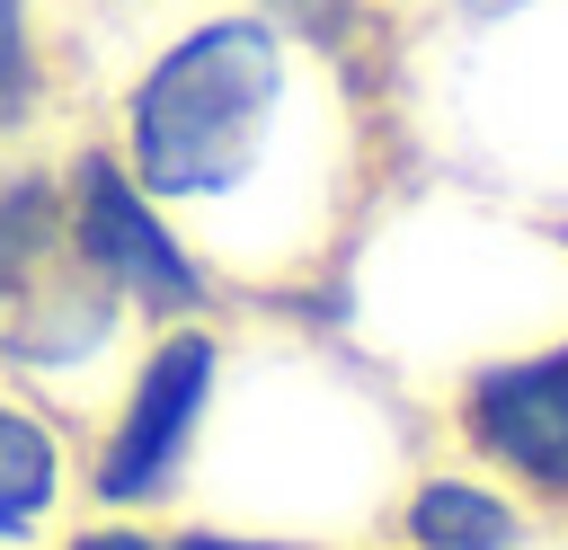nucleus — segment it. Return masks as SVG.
<instances>
[{"instance_id":"nucleus-1","label":"nucleus","mask_w":568,"mask_h":550,"mask_svg":"<svg viewBox=\"0 0 568 550\" xmlns=\"http://www.w3.org/2000/svg\"><path fill=\"white\" fill-rule=\"evenodd\" d=\"M373 62L355 0H151L98 142L213 275H302L364 195Z\"/></svg>"},{"instance_id":"nucleus-5","label":"nucleus","mask_w":568,"mask_h":550,"mask_svg":"<svg viewBox=\"0 0 568 550\" xmlns=\"http://www.w3.org/2000/svg\"><path fill=\"white\" fill-rule=\"evenodd\" d=\"M470 470L506 479L524 506H568V328L479 355L444 399Z\"/></svg>"},{"instance_id":"nucleus-10","label":"nucleus","mask_w":568,"mask_h":550,"mask_svg":"<svg viewBox=\"0 0 568 550\" xmlns=\"http://www.w3.org/2000/svg\"><path fill=\"white\" fill-rule=\"evenodd\" d=\"M53 550H160V532L142 515H98V523H71Z\"/></svg>"},{"instance_id":"nucleus-9","label":"nucleus","mask_w":568,"mask_h":550,"mask_svg":"<svg viewBox=\"0 0 568 550\" xmlns=\"http://www.w3.org/2000/svg\"><path fill=\"white\" fill-rule=\"evenodd\" d=\"M160 550H311V541H293V532H231V523H178V532H160Z\"/></svg>"},{"instance_id":"nucleus-7","label":"nucleus","mask_w":568,"mask_h":550,"mask_svg":"<svg viewBox=\"0 0 568 550\" xmlns=\"http://www.w3.org/2000/svg\"><path fill=\"white\" fill-rule=\"evenodd\" d=\"M62 497H71V444H62V426L36 399L0 390V550L44 541L53 515H62Z\"/></svg>"},{"instance_id":"nucleus-2","label":"nucleus","mask_w":568,"mask_h":550,"mask_svg":"<svg viewBox=\"0 0 568 550\" xmlns=\"http://www.w3.org/2000/svg\"><path fill=\"white\" fill-rule=\"evenodd\" d=\"M124 319L133 310L71 248L53 160L0 151V364L36 381H71L124 337Z\"/></svg>"},{"instance_id":"nucleus-4","label":"nucleus","mask_w":568,"mask_h":550,"mask_svg":"<svg viewBox=\"0 0 568 550\" xmlns=\"http://www.w3.org/2000/svg\"><path fill=\"white\" fill-rule=\"evenodd\" d=\"M53 186H62L71 248L98 266V284H106L133 319H151V328H169V319H213L222 275H213V266L195 257V240L124 177V160H115L98 133H80L71 151H53Z\"/></svg>"},{"instance_id":"nucleus-8","label":"nucleus","mask_w":568,"mask_h":550,"mask_svg":"<svg viewBox=\"0 0 568 550\" xmlns=\"http://www.w3.org/2000/svg\"><path fill=\"white\" fill-rule=\"evenodd\" d=\"M62 98V18L53 0H0V151L44 133Z\"/></svg>"},{"instance_id":"nucleus-11","label":"nucleus","mask_w":568,"mask_h":550,"mask_svg":"<svg viewBox=\"0 0 568 550\" xmlns=\"http://www.w3.org/2000/svg\"><path fill=\"white\" fill-rule=\"evenodd\" d=\"M355 9H364V18H382V27H390V9H399V0H355Z\"/></svg>"},{"instance_id":"nucleus-6","label":"nucleus","mask_w":568,"mask_h":550,"mask_svg":"<svg viewBox=\"0 0 568 550\" xmlns=\"http://www.w3.org/2000/svg\"><path fill=\"white\" fill-rule=\"evenodd\" d=\"M390 532L399 550H524L532 506L488 470H417L390 497Z\"/></svg>"},{"instance_id":"nucleus-3","label":"nucleus","mask_w":568,"mask_h":550,"mask_svg":"<svg viewBox=\"0 0 568 550\" xmlns=\"http://www.w3.org/2000/svg\"><path fill=\"white\" fill-rule=\"evenodd\" d=\"M222 328L213 319H169L115 381V408L80 461V497L98 515H160L204 444V417L222 399Z\"/></svg>"}]
</instances>
